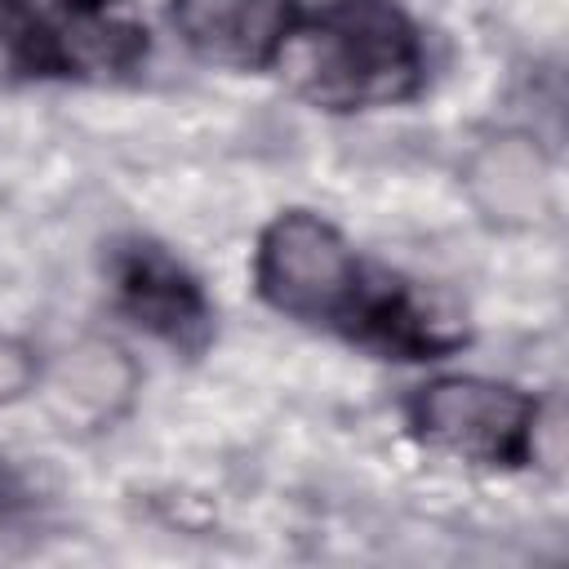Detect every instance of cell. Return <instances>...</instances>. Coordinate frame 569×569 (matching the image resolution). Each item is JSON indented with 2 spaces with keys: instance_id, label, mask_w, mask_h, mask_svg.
Masks as SVG:
<instances>
[{
  "instance_id": "obj_1",
  "label": "cell",
  "mask_w": 569,
  "mask_h": 569,
  "mask_svg": "<svg viewBox=\"0 0 569 569\" xmlns=\"http://www.w3.org/2000/svg\"><path fill=\"white\" fill-rule=\"evenodd\" d=\"M253 284L271 311L387 360H445L471 338L467 316L440 289L360 258L311 209H280L258 231Z\"/></svg>"
},
{
  "instance_id": "obj_2",
  "label": "cell",
  "mask_w": 569,
  "mask_h": 569,
  "mask_svg": "<svg viewBox=\"0 0 569 569\" xmlns=\"http://www.w3.org/2000/svg\"><path fill=\"white\" fill-rule=\"evenodd\" d=\"M293 40V84L320 111L396 107L427 84V44L400 0H325Z\"/></svg>"
},
{
  "instance_id": "obj_3",
  "label": "cell",
  "mask_w": 569,
  "mask_h": 569,
  "mask_svg": "<svg viewBox=\"0 0 569 569\" xmlns=\"http://www.w3.org/2000/svg\"><path fill=\"white\" fill-rule=\"evenodd\" d=\"M147 53L151 36L129 0H0V58L13 76L116 84Z\"/></svg>"
},
{
  "instance_id": "obj_4",
  "label": "cell",
  "mask_w": 569,
  "mask_h": 569,
  "mask_svg": "<svg viewBox=\"0 0 569 569\" xmlns=\"http://www.w3.org/2000/svg\"><path fill=\"white\" fill-rule=\"evenodd\" d=\"M409 431L449 458L520 471L538 453V400L511 382L440 373L405 396Z\"/></svg>"
},
{
  "instance_id": "obj_5",
  "label": "cell",
  "mask_w": 569,
  "mask_h": 569,
  "mask_svg": "<svg viewBox=\"0 0 569 569\" xmlns=\"http://www.w3.org/2000/svg\"><path fill=\"white\" fill-rule=\"evenodd\" d=\"M107 276L116 311L156 342L182 356H200L213 342V302L164 244L147 236L116 240L107 253Z\"/></svg>"
},
{
  "instance_id": "obj_6",
  "label": "cell",
  "mask_w": 569,
  "mask_h": 569,
  "mask_svg": "<svg viewBox=\"0 0 569 569\" xmlns=\"http://www.w3.org/2000/svg\"><path fill=\"white\" fill-rule=\"evenodd\" d=\"M298 0H169V22L178 27L182 44L231 71H267L276 67L298 27H302Z\"/></svg>"
},
{
  "instance_id": "obj_7",
  "label": "cell",
  "mask_w": 569,
  "mask_h": 569,
  "mask_svg": "<svg viewBox=\"0 0 569 569\" xmlns=\"http://www.w3.org/2000/svg\"><path fill=\"white\" fill-rule=\"evenodd\" d=\"M58 387H62L67 400H76L93 418H102V413L111 418V409L124 405L129 391H133V369L116 347L89 342V347L71 351V360L62 365V382Z\"/></svg>"
},
{
  "instance_id": "obj_8",
  "label": "cell",
  "mask_w": 569,
  "mask_h": 569,
  "mask_svg": "<svg viewBox=\"0 0 569 569\" xmlns=\"http://www.w3.org/2000/svg\"><path fill=\"white\" fill-rule=\"evenodd\" d=\"M31 387H36V356L18 338L0 333V405L27 396Z\"/></svg>"
},
{
  "instance_id": "obj_9",
  "label": "cell",
  "mask_w": 569,
  "mask_h": 569,
  "mask_svg": "<svg viewBox=\"0 0 569 569\" xmlns=\"http://www.w3.org/2000/svg\"><path fill=\"white\" fill-rule=\"evenodd\" d=\"M31 502H36V493H31L27 476L9 458H0V520H13L22 511H31Z\"/></svg>"
}]
</instances>
